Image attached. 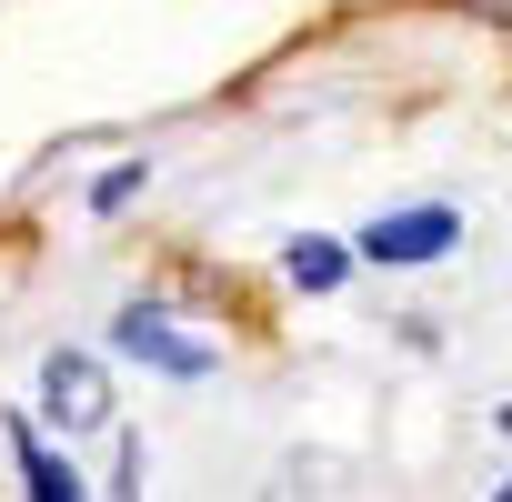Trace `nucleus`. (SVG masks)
<instances>
[{"label": "nucleus", "instance_id": "obj_4", "mask_svg": "<svg viewBox=\"0 0 512 502\" xmlns=\"http://www.w3.org/2000/svg\"><path fill=\"white\" fill-rule=\"evenodd\" d=\"M282 272H292L302 292H332V282L352 272V251H342V241H292V251H282Z\"/></svg>", "mask_w": 512, "mask_h": 502}, {"label": "nucleus", "instance_id": "obj_5", "mask_svg": "<svg viewBox=\"0 0 512 502\" xmlns=\"http://www.w3.org/2000/svg\"><path fill=\"white\" fill-rule=\"evenodd\" d=\"M21 482H31V492H41V502H71V492H81V472H71V462H61V452H41V442H31V432H21Z\"/></svg>", "mask_w": 512, "mask_h": 502}, {"label": "nucleus", "instance_id": "obj_1", "mask_svg": "<svg viewBox=\"0 0 512 502\" xmlns=\"http://www.w3.org/2000/svg\"><path fill=\"white\" fill-rule=\"evenodd\" d=\"M41 402H51V422H61V432H101V422H111V372H101L91 352H51Z\"/></svg>", "mask_w": 512, "mask_h": 502}, {"label": "nucleus", "instance_id": "obj_2", "mask_svg": "<svg viewBox=\"0 0 512 502\" xmlns=\"http://www.w3.org/2000/svg\"><path fill=\"white\" fill-rule=\"evenodd\" d=\"M452 241H462V221H452V211H392V221H372V231H362L372 262H442Z\"/></svg>", "mask_w": 512, "mask_h": 502}, {"label": "nucleus", "instance_id": "obj_3", "mask_svg": "<svg viewBox=\"0 0 512 502\" xmlns=\"http://www.w3.org/2000/svg\"><path fill=\"white\" fill-rule=\"evenodd\" d=\"M121 342H131V352H151L161 372H201V342H181L161 312H121Z\"/></svg>", "mask_w": 512, "mask_h": 502}]
</instances>
